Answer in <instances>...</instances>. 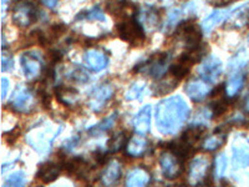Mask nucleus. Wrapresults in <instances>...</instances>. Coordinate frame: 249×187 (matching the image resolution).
Instances as JSON below:
<instances>
[{
    "label": "nucleus",
    "instance_id": "f257e3e1",
    "mask_svg": "<svg viewBox=\"0 0 249 187\" xmlns=\"http://www.w3.org/2000/svg\"><path fill=\"white\" fill-rule=\"evenodd\" d=\"M190 116V108L178 95L167 97L159 102L156 108V124L163 135H175Z\"/></svg>",
    "mask_w": 249,
    "mask_h": 187
},
{
    "label": "nucleus",
    "instance_id": "f03ea898",
    "mask_svg": "<svg viewBox=\"0 0 249 187\" xmlns=\"http://www.w3.org/2000/svg\"><path fill=\"white\" fill-rule=\"evenodd\" d=\"M13 23L19 28H28L39 19V8L34 0H18L12 9Z\"/></svg>",
    "mask_w": 249,
    "mask_h": 187
},
{
    "label": "nucleus",
    "instance_id": "7ed1b4c3",
    "mask_svg": "<svg viewBox=\"0 0 249 187\" xmlns=\"http://www.w3.org/2000/svg\"><path fill=\"white\" fill-rule=\"evenodd\" d=\"M116 30L119 37L124 41H127L128 44L133 46L142 45L146 40L143 26L135 18L121 19V21H119V24H117Z\"/></svg>",
    "mask_w": 249,
    "mask_h": 187
},
{
    "label": "nucleus",
    "instance_id": "20e7f679",
    "mask_svg": "<svg viewBox=\"0 0 249 187\" xmlns=\"http://www.w3.org/2000/svg\"><path fill=\"white\" fill-rule=\"evenodd\" d=\"M62 128H59L56 131L51 130V126H41V128L33 129L29 131L26 140L29 145H31L37 152H46L51 148V142L54 141L57 133L61 131Z\"/></svg>",
    "mask_w": 249,
    "mask_h": 187
},
{
    "label": "nucleus",
    "instance_id": "39448f33",
    "mask_svg": "<svg viewBox=\"0 0 249 187\" xmlns=\"http://www.w3.org/2000/svg\"><path fill=\"white\" fill-rule=\"evenodd\" d=\"M170 54H167V53H160V54L152 55L146 62H141L140 65L135 68V70L144 71L146 74L150 75L153 79H160L170 69Z\"/></svg>",
    "mask_w": 249,
    "mask_h": 187
},
{
    "label": "nucleus",
    "instance_id": "423d86ee",
    "mask_svg": "<svg viewBox=\"0 0 249 187\" xmlns=\"http://www.w3.org/2000/svg\"><path fill=\"white\" fill-rule=\"evenodd\" d=\"M43 56L35 50L25 51L20 55V66L28 80H35L43 70Z\"/></svg>",
    "mask_w": 249,
    "mask_h": 187
},
{
    "label": "nucleus",
    "instance_id": "0eeeda50",
    "mask_svg": "<svg viewBox=\"0 0 249 187\" xmlns=\"http://www.w3.org/2000/svg\"><path fill=\"white\" fill-rule=\"evenodd\" d=\"M232 164L234 168H244L249 166V137L239 133L232 144Z\"/></svg>",
    "mask_w": 249,
    "mask_h": 187
},
{
    "label": "nucleus",
    "instance_id": "6e6552de",
    "mask_svg": "<svg viewBox=\"0 0 249 187\" xmlns=\"http://www.w3.org/2000/svg\"><path fill=\"white\" fill-rule=\"evenodd\" d=\"M222 73H223V65H222L221 59H218L214 55H208L198 68V74L201 79L211 84H215L221 79Z\"/></svg>",
    "mask_w": 249,
    "mask_h": 187
},
{
    "label": "nucleus",
    "instance_id": "1a4fd4ad",
    "mask_svg": "<svg viewBox=\"0 0 249 187\" xmlns=\"http://www.w3.org/2000/svg\"><path fill=\"white\" fill-rule=\"evenodd\" d=\"M183 160H181L177 155L172 152L171 150L164 151L160 156V166L163 176L168 180L177 179L182 173L183 170Z\"/></svg>",
    "mask_w": 249,
    "mask_h": 187
},
{
    "label": "nucleus",
    "instance_id": "9d476101",
    "mask_svg": "<svg viewBox=\"0 0 249 187\" xmlns=\"http://www.w3.org/2000/svg\"><path fill=\"white\" fill-rule=\"evenodd\" d=\"M202 29L193 23L192 20L187 19L181 21L177 28V35L183 39L186 45L190 49L197 48L201 45V39H202Z\"/></svg>",
    "mask_w": 249,
    "mask_h": 187
},
{
    "label": "nucleus",
    "instance_id": "9b49d317",
    "mask_svg": "<svg viewBox=\"0 0 249 187\" xmlns=\"http://www.w3.org/2000/svg\"><path fill=\"white\" fill-rule=\"evenodd\" d=\"M211 168V160L207 156H198L196 157L190 165L188 172V181L193 186L202 184L208 176V171Z\"/></svg>",
    "mask_w": 249,
    "mask_h": 187
},
{
    "label": "nucleus",
    "instance_id": "f8f14e48",
    "mask_svg": "<svg viewBox=\"0 0 249 187\" xmlns=\"http://www.w3.org/2000/svg\"><path fill=\"white\" fill-rule=\"evenodd\" d=\"M113 86L111 84H102V85L97 86L95 90L91 93L90 99H89V108L92 111H101L105 108L106 102L113 97Z\"/></svg>",
    "mask_w": 249,
    "mask_h": 187
},
{
    "label": "nucleus",
    "instance_id": "ddd939ff",
    "mask_svg": "<svg viewBox=\"0 0 249 187\" xmlns=\"http://www.w3.org/2000/svg\"><path fill=\"white\" fill-rule=\"evenodd\" d=\"M10 105L17 112L26 113L34 106V95L26 86H18L12 97Z\"/></svg>",
    "mask_w": 249,
    "mask_h": 187
},
{
    "label": "nucleus",
    "instance_id": "4468645a",
    "mask_svg": "<svg viewBox=\"0 0 249 187\" xmlns=\"http://www.w3.org/2000/svg\"><path fill=\"white\" fill-rule=\"evenodd\" d=\"M84 62L91 71L100 73V71L105 70L107 68L108 56L105 51L101 50V49H89L86 51L85 56H84Z\"/></svg>",
    "mask_w": 249,
    "mask_h": 187
},
{
    "label": "nucleus",
    "instance_id": "2eb2a0df",
    "mask_svg": "<svg viewBox=\"0 0 249 187\" xmlns=\"http://www.w3.org/2000/svg\"><path fill=\"white\" fill-rule=\"evenodd\" d=\"M121 177H122L121 164H120L117 160H111V161L106 165V168H104V171L101 172L100 181H101L102 186L116 187L117 185H119Z\"/></svg>",
    "mask_w": 249,
    "mask_h": 187
},
{
    "label": "nucleus",
    "instance_id": "dca6fc26",
    "mask_svg": "<svg viewBox=\"0 0 249 187\" xmlns=\"http://www.w3.org/2000/svg\"><path fill=\"white\" fill-rule=\"evenodd\" d=\"M184 90H186L187 96L190 97L191 100L199 102L210 95L211 86L203 79H192L187 82Z\"/></svg>",
    "mask_w": 249,
    "mask_h": 187
},
{
    "label": "nucleus",
    "instance_id": "f3484780",
    "mask_svg": "<svg viewBox=\"0 0 249 187\" xmlns=\"http://www.w3.org/2000/svg\"><path fill=\"white\" fill-rule=\"evenodd\" d=\"M233 9L234 8H222V9H215L214 12L211 13L206 19L201 23L202 31H204L206 34H210L211 31L215 28L217 25L222 24L226 21L228 18L232 14Z\"/></svg>",
    "mask_w": 249,
    "mask_h": 187
},
{
    "label": "nucleus",
    "instance_id": "a211bd4d",
    "mask_svg": "<svg viewBox=\"0 0 249 187\" xmlns=\"http://www.w3.org/2000/svg\"><path fill=\"white\" fill-rule=\"evenodd\" d=\"M196 13V5L193 1L186 4L182 8H176L172 9L167 15V20L164 21V30H171L173 26H176L177 24H179V21H183L184 18L190 17L191 14Z\"/></svg>",
    "mask_w": 249,
    "mask_h": 187
},
{
    "label": "nucleus",
    "instance_id": "6ab92c4d",
    "mask_svg": "<svg viewBox=\"0 0 249 187\" xmlns=\"http://www.w3.org/2000/svg\"><path fill=\"white\" fill-rule=\"evenodd\" d=\"M148 150H150V141L144 137V135L140 133L133 135L126 144V152L132 157H141Z\"/></svg>",
    "mask_w": 249,
    "mask_h": 187
},
{
    "label": "nucleus",
    "instance_id": "aec40b11",
    "mask_svg": "<svg viewBox=\"0 0 249 187\" xmlns=\"http://www.w3.org/2000/svg\"><path fill=\"white\" fill-rule=\"evenodd\" d=\"M247 23H249V3L242 4V5L233 9L232 14L228 18L227 28L241 29Z\"/></svg>",
    "mask_w": 249,
    "mask_h": 187
},
{
    "label": "nucleus",
    "instance_id": "412c9836",
    "mask_svg": "<svg viewBox=\"0 0 249 187\" xmlns=\"http://www.w3.org/2000/svg\"><path fill=\"white\" fill-rule=\"evenodd\" d=\"M151 181V175L146 168H135L127 173L126 187H147Z\"/></svg>",
    "mask_w": 249,
    "mask_h": 187
},
{
    "label": "nucleus",
    "instance_id": "4be33fe9",
    "mask_svg": "<svg viewBox=\"0 0 249 187\" xmlns=\"http://www.w3.org/2000/svg\"><path fill=\"white\" fill-rule=\"evenodd\" d=\"M151 106L146 105L133 117V128L140 135H146L151 129Z\"/></svg>",
    "mask_w": 249,
    "mask_h": 187
},
{
    "label": "nucleus",
    "instance_id": "5701e85b",
    "mask_svg": "<svg viewBox=\"0 0 249 187\" xmlns=\"http://www.w3.org/2000/svg\"><path fill=\"white\" fill-rule=\"evenodd\" d=\"M61 166L55 162H44L37 168V179L43 184H51L59 177Z\"/></svg>",
    "mask_w": 249,
    "mask_h": 187
},
{
    "label": "nucleus",
    "instance_id": "b1692460",
    "mask_svg": "<svg viewBox=\"0 0 249 187\" xmlns=\"http://www.w3.org/2000/svg\"><path fill=\"white\" fill-rule=\"evenodd\" d=\"M244 74L238 71V73H232L230 76V79L227 80L226 85H224V90H226V96L232 99L237 95L239 91L242 90L244 85Z\"/></svg>",
    "mask_w": 249,
    "mask_h": 187
},
{
    "label": "nucleus",
    "instance_id": "393cba45",
    "mask_svg": "<svg viewBox=\"0 0 249 187\" xmlns=\"http://www.w3.org/2000/svg\"><path fill=\"white\" fill-rule=\"evenodd\" d=\"M57 100L65 106H75L79 102V93L70 86H59L55 90Z\"/></svg>",
    "mask_w": 249,
    "mask_h": 187
},
{
    "label": "nucleus",
    "instance_id": "a878e982",
    "mask_svg": "<svg viewBox=\"0 0 249 187\" xmlns=\"http://www.w3.org/2000/svg\"><path fill=\"white\" fill-rule=\"evenodd\" d=\"M227 140V135L224 131H222V129L218 128L215 132H213L212 135L207 136L206 139L202 141V148L206 151H215L219 148H222Z\"/></svg>",
    "mask_w": 249,
    "mask_h": 187
},
{
    "label": "nucleus",
    "instance_id": "bb28decb",
    "mask_svg": "<svg viewBox=\"0 0 249 187\" xmlns=\"http://www.w3.org/2000/svg\"><path fill=\"white\" fill-rule=\"evenodd\" d=\"M65 170L71 175H76L79 177H85L89 173L90 166L89 162L85 161L81 157H74V159L69 160L65 164Z\"/></svg>",
    "mask_w": 249,
    "mask_h": 187
},
{
    "label": "nucleus",
    "instance_id": "cd10ccee",
    "mask_svg": "<svg viewBox=\"0 0 249 187\" xmlns=\"http://www.w3.org/2000/svg\"><path fill=\"white\" fill-rule=\"evenodd\" d=\"M204 131H206V129L203 126H191L188 130H186L182 133L181 140H183L186 144L191 145L192 148H195V145L201 141Z\"/></svg>",
    "mask_w": 249,
    "mask_h": 187
},
{
    "label": "nucleus",
    "instance_id": "c85d7f7f",
    "mask_svg": "<svg viewBox=\"0 0 249 187\" xmlns=\"http://www.w3.org/2000/svg\"><path fill=\"white\" fill-rule=\"evenodd\" d=\"M140 15V23L142 24V26L148 25L150 29L156 28V26L159 25V19H160V14L159 10H156L153 8H144L143 10L141 12Z\"/></svg>",
    "mask_w": 249,
    "mask_h": 187
},
{
    "label": "nucleus",
    "instance_id": "c756f323",
    "mask_svg": "<svg viewBox=\"0 0 249 187\" xmlns=\"http://www.w3.org/2000/svg\"><path fill=\"white\" fill-rule=\"evenodd\" d=\"M116 121H117V113H112V115H110V116H107L106 119L102 120L101 122H99L97 125L92 126V128L89 130V133H90V135H92V136L101 135L102 132L111 130V129L115 126Z\"/></svg>",
    "mask_w": 249,
    "mask_h": 187
},
{
    "label": "nucleus",
    "instance_id": "7c9ffc66",
    "mask_svg": "<svg viewBox=\"0 0 249 187\" xmlns=\"http://www.w3.org/2000/svg\"><path fill=\"white\" fill-rule=\"evenodd\" d=\"M177 82H178V80L170 75V77H164L159 84L153 86V93H155V95H164V94L172 93L177 86Z\"/></svg>",
    "mask_w": 249,
    "mask_h": 187
},
{
    "label": "nucleus",
    "instance_id": "2f4dec72",
    "mask_svg": "<svg viewBox=\"0 0 249 187\" xmlns=\"http://www.w3.org/2000/svg\"><path fill=\"white\" fill-rule=\"evenodd\" d=\"M248 65H249V57L248 55H247L246 51H243V53H241V54L238 53L235 56H233L232 59H231L230 64H228V68H230L233 73H238V71L243 73V70Z\"/></svg>",
    "mask_w": 249,
    "mask_h": 187
},
{
    "label": "nucleus",
    "instance_id": "473e14b6",
    "mask_svg": "<svg viewBox=\"0 0 249 187\" xmlns=\"http://www.w3.org/2000/svg\"><path fill=\"white\" fill-rule=\"evenodd\" d=\"M214 116L211 106H206V108H202L201 110H198V112L196 113L195 117L192 120V126H206L208 122L212 120V117Z\"/></svg>",
    "mask_w": 249,
    "mask_h": 187
},
{
    "label": "nucleus",
    "instance_id": "72a5a7b5",
    "mask_svg": "<svg viewBox=\"0 0 249 187\" xmlns=\"http://www.w3.org/2000/svg\"><path fill=\"white\" fill-rule=\"evenodd\" d=\"M127 141V136H126L124 132L113 133L112 136H111L110 141H108V150L111 152H116V151L121 150L124 146H126Z\"/></svg>",
    "mask_w": 249,
    "mask_h": 187
},
{
    "label": "nucleus",
    "instance_id": "f704fd0d",
    "mask_svg": "<svg viewBox=\"0 0 249 187\" xmlns=\"http://www.w3.org/2000/svg\"><path fill=\"white\" fill-rule=\"evenodd\" d=\"M26 179L23 172H14L8 176L3 187H25Z\"/></svg>",
    "mask_w": 249,
    "mask_h": 187
},
{
    "label": "nucleus",
    "instance_id": "c9c22d12",
    "mask_svg": "<svg viewBox=\"0 0 249 187\" xmlns=\"http://www.w3.org/2000/svg\"><path fill=\"white\" fill-rule=\"evenodd\" d=\"M84 18H86L88 20H96V21H106V17L105 14H104V12H102L101 9L97 8V6H95V8L90 9L89 12L86 13H81L76 17V19H84Z\"/></svg>",
    "mask_w": 249,
    "mask_h": 187
},
{
    "label": "nucleus",
    "instance_id": "e433bc0d",
    "mask_svg": "<svg viewBox=\"0 0 249 187\" xmlns=\"http://www.w3.org/2000/svg\"><path fill=\"white\" fill-rule=\"evenodd\" d=\"M144 89H146V85H144L143 82H136L135 85H132L128 89V91L126 93V96L124 97H126V100H128V101L141 99Z\"/></svg>",
    "mask_w": 249,
    "mask_h": 187
},
{
    "label": "nucleus",
    "instance_id": "4c0bfd02",
    "mask_svg": "<svg viewBox=\"0 0 249 187\" xmlns=\"http://www.w3.org/2000/svg\"><path fill=\"white\" fill-rule=\"evenodd\" d=\"M227 168V157L224 153H219L214 161V176L215 179H222Z\"/></svg>",
    "mask_w": 249,
    "mask_h": 187
},
{
    "label": "nucleus",
    "instance_id": "58836bf2",
    "mask_svg": "<svg viewBox=\"0 0 249 187\" xmlns=\"http://www.w3.org/2000/svg\"><path fill=\"white\" fill-rule=\"evenodd\" d=\"M210 106L212 109L213 113H214V116H221L228 110V100H227V97L219 96V99L217 101L212 102Z\"/></svg>",
    "mask_w": 249,
    "mask_h": 187
},
{
    "label": "nucleus",
    "instance_id": "ea45409f",
    "mask_svg": "<svg viewBox=\"0 0 249 187\" xmlns=\"http://www.w3.org/2000/svg\"><path fill=\"white\" fill-rule=\"evenodd\" d=\"M66 77L72 80V81H77V82H85L89 80L88 74H86L85 71L82 70L81 68H72L68 73Z\"/></svg>",
    "mask_w": 249,
    "mask_h": 187
},
{
    "label": "nucleus",
    "instance_id": "a19ab883",
    "mask_svg": "<svg viewBox=\"0 0 249 187\" xmlns=\"http://www.w3.org/2000/svg\"><path fill=\"white\" fill-rule=\"evenodd\" d=\"M68 30V26L64 23H56L54 25H51L49 29V39L50 40H56L57 37H61L64 33H66Z\"/></svg>",
    "mask_w": 249,
    "mask_h": 187
},
{
    "label": "nucleus",
    "instance_id": "79ce46f5",
    "mask_svg": "<svg viewBox=\"0 0 249 187\" xmlns=\"http://www.w3.org/2000/svg\"><path fill=\"white\" fill-rule=\"evenodd\" d=\"M13 69H14V61H13L12 54L4 49L1 54V70L5 73V71H12Z\"/></svg>",
    "mask_w": 249,
    "mask_h": 187
},
{
    "label": "nucleus",
    "instance_id": "37998d69",
    "mask_svg": "<svg viewBox=\"0 0 249 187\" xmlns=\"http://www.w3.org/2000/svg\"><path fill=\"white\" fill-rule=\"evenodd\" d=\"M1 99L5 100L6 97V94H8V90H9V86H10V81H9V79H6V77H1Z\"/></svg>",
    "mask_w": 249,
    "mask_h": 187
},
{
    "label": "nucleus",
    "instance_id": "c03bdc74",
    "mask_svg": "<svg viewBox=\"0 0 249 187\" xmlns=\"http://www.w3.org/2000/svg\"><path fill=\"white\" fill-rule=\"evenodd\" d=\"M49 59H50V61L53 64H56V62H59L61 60V53H59L56 50L49 51Z\"/></svg>",
    "mask_w": 249,
    "mask_h": 187
},
{
    "label": "nucleus",
    "instance_id": "a18cd8bd",
    "mask_svg": "<svg viewBox=\"0 0 249 187\" xmlns=\"http://www.w3.org/2000/svg\"><path fill=\"white\" fill-rule=\"evenodd\" d=\"M40 1H41V3H43L45 6H48V8L54 9V8H56V5L59 4L60 0H40Z\"/></svg>",
    "mask_w": 249,
    "mask_h": 187
},
{
    "label": "nucleus",
    "instance_id": "49530a36",
    "mask_svg": "<svg viewBox=\"0 0 249 187\" xmlns=\"http://www.w3.org/2000/svg\"><path fill=\"white\" fill-rule=\"evenodd\" d=\"M6 3H8V0H3V1H1V4H3V9H4V8H5Z\"/></svg>",
    "mask_w": 249,
    "mask_h": 187
},
{
    "label": "nucleus",
    "instance_id": "de8ad7c7",
    "mask_svg": "<svg viewBox=\"0 0 249 187\" xmlns=\"http://www.w3.org/2000/svg\"><path fill=\"white\" fill-rule=\"evenodd\" d=\"M248 43H249V35H248Z\"/></svg>",
    "mask_w": 249,
    "mask_h": 187
},
{
    "label": "nucleus",
    "instance_id": "09e8293b",
    "mask_svg": "<svg viewBox=\"0 0 249 187\" xmlns=\"http://www.w3.org/2000/svg\"><path fill=\"white\" fill-rule=\"evenodd\" d=\"M224 187H228V186H226V185H224Z\"/></svg>",
    "mask_w": 249,
    "mask_h": 187
}]
</instances>
